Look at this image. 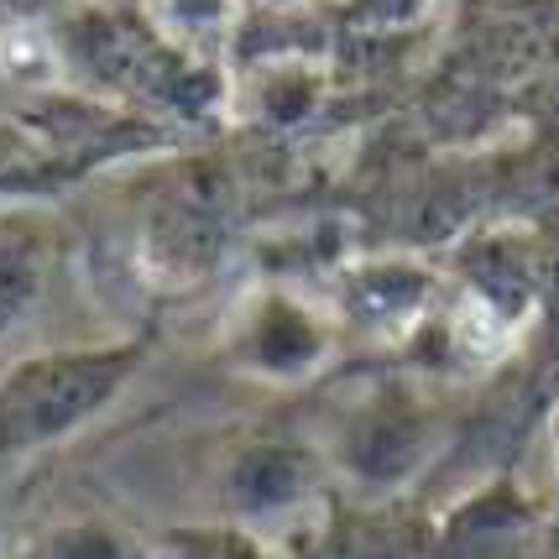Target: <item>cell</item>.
Wrapping results in <instances>:
<instances>
[{
    "label": "cell",
    "mask_w": 559,
    "mask_h": 559,
    "mask_svg": "<svg viewBox=\"0 0 559 559\" xmlns=\"http://www.w3.org/2000/svg\"><path fill=\"white\" fill-rule=\"evenodd\" d=\"M52 48L43 32H32V26H16V32H5L0 37V73H11V79H22V84H48L52 73Z\"/></svg>",
    "instance_id": "1"
},
{
    "label": "cell",
    "mask_w": 559,
    "mask_h": 559,
    "mask_svg": "<svg viewBox=\"0 0 559 559\" xmlns=\"http://www.w3.org/2000/svg\"><path fill=\"white\" fill-rule=\"evenodd\" d=\"M461 341L476 345V350H497L502 345V330H497V319L481 298H465L461 304Z\"/></svg>",
    "instance_id": "2"
}]
</instances>
